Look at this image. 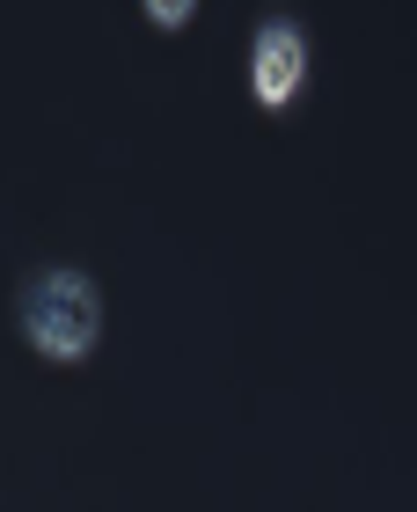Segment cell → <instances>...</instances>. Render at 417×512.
Segmentation results:
<instances>
[{
	"mask_svg": "<svg viewBox=\"0 0 417 512\" xmlns=\"http://www.w3.org/2000/svg\"><path fill=\"white\" fill-rule=\"evenodd\" d=\"M15 322H22V337H30L44 359H88L96 337H103V293H96L88 271L52 264V271H37L30 286H22Z\"/></svg>",
	"mask_w": 417,
	"mask_h": 512,
	"instance_id": "obj_1",
	"label": "cell"
},
{
	"mask_svg": "<svg viewBox=\"0 0 417 512\" xmlns=\"http://www.w3.org/2000/svg\"><path fill=\"white\" fill-rule=\"evenodd\" d=\"M191 8H198V0H147V15L161 22V30H183V22H191Z\"/></svg>",
	"mask_w": 417,
	"mask_h": 512,
	"instance_id": "obj_3",
	"label": "cell"
},
{
	"mask_svg": "<svg viewBox=\"0 0 417 512\" xmlns=\"http://www.w3.org/2000/svg\"><path fill=\"white\" fill-rule=\"evenodd\" d=\"M300 81H308V37L278 15V22H264V30H257V52H249V88H257L264 110H286V103L300 96Z\"/></svg>",
	"mask_w": 417,
	"mask_h": 512,
	"instance_id": "obj_2",
	"label": "cell"
}]
</instances>
